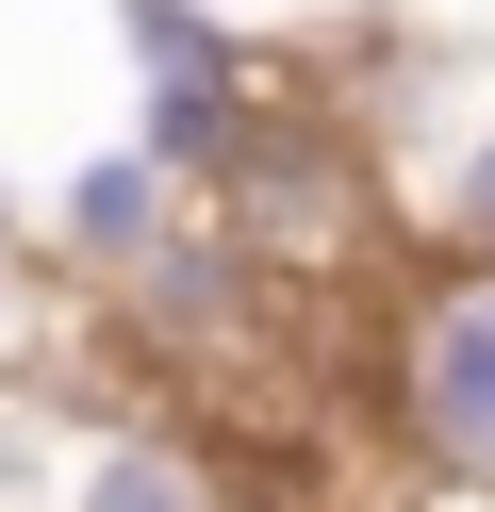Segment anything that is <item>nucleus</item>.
Returning a JSON list of instances; mask_svg holds the SVG:
<instances>
[{
    "label": "nucleus",
    "mask_w": 495,
    "mask_h": 512,
    "mask_svg": "<svg viewBox=\"0 0 495 512\" xmlns=\"http://www.w3.org/2000/svg\"><path fill=\"white\" fill-rule=\"evenodd\" d=\"M380 430L413 479L495 496V265H413L380 298Z\"/></svg>",
    "instance_id": "nucleus-1"
},
{
    "label": "nucleus",
    "mask_w": 495,
    "mask_h": 512,
    "mask_svg": "<svg viewBox=\"0 0 495 512\" xmlns=\"http://www.w3.org/2000/svg\"><path fill=\"white\" fill-rule=\"evenodd\" d=\"M116 17V67H132V149H149L182 199H215L248 166V133L281 116V67L231 34L215 0H99Z\"/></svg>",
    "instance_id": "nucleus-2"
},
{
    "label": "nucleus",
    "mask_w": 495,
    "mask_h": 512,
    "mask_svg": "<svg viewBox=\"0 0 495 512\" xmlns=\"http://www.w3.org/2000/svg\"><path fill=\"white\" fill-rule=\"evenodd\" d=\"M50 512H248V479H231V446L198 430V413L99 397V413H66V446H50Z\"/></svg>",
    "instance_id": "nucleus-3"
},
{
    "label": "nucleus",
    "mask_w": 495,
    "mask_h": 512,
    "mask_svg": "<svg viewBox=\"0 0 495 512\" xmlns=\"http://www.w3.org/2000/svg\"><path fill=\"white\" fill-rule=\"evenodd\" d=\"M182 182H165L149 166V149H66V166H50V199H33V248H50V281H83V298H116V281L132 265H165V248H182Z\"/></svg>",
    "instance_id": "nucleus-4"
},
{
    "label": "nucleus",
    "mask_w": 495,
    "mask_h": 512,
    "mask_svg": "<svg viewBox=\"0 0 495 512\" xmlns=\"http://www.w3.org/2000/svg\"><path fill=\"white\" fill-rule=\"evenodd\" d=\"M396 215H413V248H429V265H495V116L429 133V166L396 182Z\"/></svg>",
    "instance_id": "nucleus-5"
}]
</instances>
